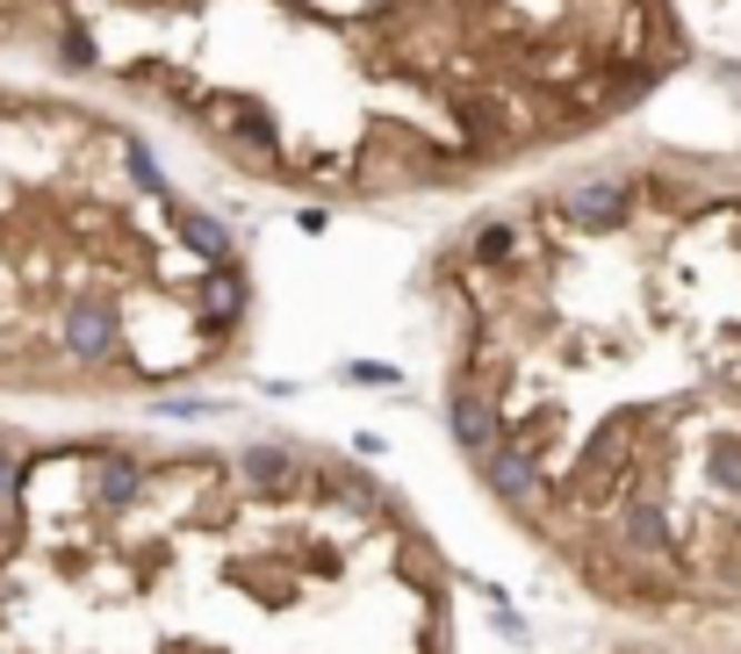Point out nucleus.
Masks as SVG:
<instances>
[{
    "mask_svg": "<svg viewBox=\"0 0 741 654\" xmlns=\"http://www.w3.org/2000/svg\"><path fill=\"white\" fill-rule=\"evenodd\" d=\"M14 51L166 109L246 180L382 202L633 115L684 22L677 0H14Z\"/></svg>",
    "mask_w": 741,
    "mask_h": 654,
    "instance_id": "obj_1",
    "label": "nucleus"
},
{
    "mask_svg": "<svg viewBox=\"0 0 741 654\" xmlns=\"http://www.w3.org/2000/svg\"><path fill=\"white\" fill-rule=\"evenodd\" d=\"M252 281L109 109L0 87V389H166L223 360Z\"/></svg>",
    "mask_w": 741,
    "mask_h": 654,
    "instance_id": "obj_2",
    "label": "nucleus"
},
{
    "mask_svg": "<svg viewBox=\"0 0 741 654\" xmlns=\"http://www.w3.org/2000/svg\"><path fill=\"white\" fill-rule=\"evenodd\" d=\"M447 432H453V446H461L468 461H482V453L497 446V432H504V417H497V403H490L475 382H453V395H447Z\"/></svg>",
    "mask_w": 741,
    "mask_h": 654,
    "instance_id": "obj_3",
    "label": "nucleus"
},
{
    "mask_svg": "<svg viewBox=\"0 0 741 654\" xmlns=\"http://www.w3.org/2000/svg\"><path fill=\"white\" fill-rule=\"evenodd\" d=\"M482 482H490V490L504 496V504L519 511V519H525V511H533V496H540V467L525 461V453L511 446V439H497V446L482 453Z\"/></svg>",
    "mask_w": 741,
    "mask_h": 654,
    "instance_id": "obj_4",
    "label": "nucleus"
}]
</instances>
